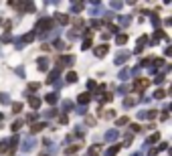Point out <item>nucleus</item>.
Wrapping results in <instances>:
<instances>
[{"instance_id":"nucleus-14","label":"nucleus","mask_w":172,"mask_h":156,"mask_svg":"<svg viewBox=\"0 0 172 156\" xmlns=\"http://www.w3.org/2000/svg\"><path fill=\"white\" fill-rule=\"evenodd\" d=\"M47 101H49V104H55V101H57V97L51 93V95H47Z\"/></svg>"},{"instance_id":"nucleus-10","label":"nucleus","mask_w":172,"mask_h":156,"mask_svg":"<svg viewBox=\"0 0 172 156\" xmlns=\"http://www.w3.org/2000/svg\"><path fill=\"white\" fill-rule=\"evenodd\" d=\"M59 20H61L63 24H67V22H69V16H67V14H61V16H59Z\"/></svg>"},{"instance_id":"nucleus-8","label":"nucleus","mask_w":172,"mask_h":156,"mask_svg":"<svg viewBox=\"0 0 172 156\" xmlns=\"http://www.w3.org/2000/svg\"><path fill=\"white\" fill-rule=\"evenodd\" d=\"M154 95H156V99H162V97H164L166 93H164V89H158V91H156Z\"/></svg>"},{"instance_id":"nucleus-1","label":"nucleus","mask_w":172,"mask_h":156,"mask_svg":"<svg viewBox=\"0 0 172 156\" xmlns=\"http://www.w3.org/2000/svg\"><path fill=\"white\" fill-rule=\"evenodd\" d=\"M148 83H150L148 79H138V81L134 83V89H136V91H144V89L148 87Z\"/></svg>"},{"instance_id":"nucleus-16","label":"nucleus","mask_w":172,"mask_h":156,"mask_svg":"<svg viewBox=\"0 0 172 156\" xmlns=\"http://www.w3.org/2000/svg\"><path fill=\"white\" fill-rule=\"evenodd\" d=\"M89 47H91V37H87L85 43H83V49H89Z\"/></svg>"},{"instance_id":"nucleus-5","label":"nucleus","mask_w":172,"mask_h":156,"mask_svg":"<svg viewBox=\"0 0 172 156\" xmlns=\"http://www.w3.org/2000/svg\"><path fill=\"white\" fill-rule=\"evenodd\" d=\"M43 128H45V124H33V128H31V130H33V132L37 134V132H41Z\"/></svg>"},{"instance_id":"nucleus-9","label":"nucleus","mask_w":172,"mask_h":156,"mask_svg":"<svg viewBox=\"0 0 172 156\" xmlns=\"http://www.w3.org/2000/svg\"><path fill=\"white\" fill-rule=\"evenodd\" d=\"M79 150V144H75V146H71V148H67V154H73V152H77Z\"/></svg>"},{"instance_id":"nucleus-7","label":"nucleus","mask_w":172,"mask_h":156,"mask_svg":"<svg viewBox=\"0 0 172 156\" xmlns=\"http://www.w3.org/2000/svg\"><path fill=\"white\" fill-rule=\"evenodd\" d=\"M67 81H71V83H73V81H77V73H73V71H71V73H67Z\"/></svg>"},{"instance_id":"nucleus-4","label":"nucleus","mask_w":172,"mask_h":156,"mask_svg":"<svg viewBox=\"0 0 172 156\" xmlns=\"http://www.w3.org/2000/svg\"><path fill=\"white\" fill-rule=\"evenodd\" d=\"M89 99H91V95H89V93H81V95H79V101H81V104H87Z\"/></svg>"},{"instance_id":"nucleus-13","label":"nucleus","mask_w":172,"mask_h":156,"mask_svg":"<svg viewBox=\"0 0 172 156\" xmlns=\"http://www.w3.org/2000/svg\"><path fill=\"white\" fill-rule=\"evenodd\" d=\"M126 41H128V37H126V35H120V37H118V43H120V45H124Z\"/></svg>"},{"instance_id":"nucleus-15","label":"nucleus","mask_w":172,"mask_h":156,"mask_svg":"<svg viewBox=\"0 0 172 156\" xmlns=\"http://www.w3.org/2000/svg\"><path fill=\"white\" fill-rule=\"evenodd\" d=\"M12 110H14V114H18V112L22 110V106H20V104H14V106H12Z\"/></svg>"},{"instance_id":"nucleus-17","label":"nucleus","mask_w":172,"mask_h":156,"mask_svg":"<svg viewBox=\"0 0 172 156\" xmlns=\"http://www.w3.org/2000/svg\"><path fill=\"white\" fill-rule=\"evenodd\" d=\"M59 122H61V124H67V122H69V118H67V116H61V118H59Z\"/></svg>"},{"instance_id":"nucleus-2","label":"nucleus","mask_w":172,"mask_h":156,"mask_svg":"<svg viewBox=\"0 0 172 156\" xmlns=\"http://www.w3.org/2000/svg\"><path fill=\"white\" fill-rule=\"evenodd\" d=\"M51 27H53V20L51 18H45V20L39 22V29H51Z\"/></svg>"},{"instance_id":"nucleus-12","label":"nucleus","mask_w":172,"mask_h":156,"mask_svg":"<svg viewBox=\"0 0 172 156\" xmlns=\"http://www.w3.org/2000/svg\"><path fill=\"white\" fill-rule=\"evenodd\" d=\"M126 124H128V118L124 116V118H120V120H118V126H126Z\"/></svg>"},{"instance_id":"nucleus-3","label":"nucleus","mask_w":172,"mask_h":156,"mask_svg":"<svg viewBox=\"0 0 172 156\" xmlns=\"http://www.w3.org/2000/svg\"><path fill=\"white\" fill-rule=\"evenodd\" d=\"M105 53H107V47H105V45H99V47L95 49V55H97V57H103Z\"/></svg>"},{"instance_id":"nucleus-11","label":"nucleus","mask_w":172,"mask_h":156,"mask_svg":"<svg viewBox=\"0 0 172 156\" xmlns=\"http://www.w3.org/2000/svg\"><path fill=\"white\" fill-rule=\"evenodd\" d=\"M158 140H160V134H158V132H156V134H154V136H152V138H150V144H154V142H158Z\"/></svg>"},{"instance_id":"nucleus-6","label":"nucleus","mask_w":172,"mask_h":156,"mask_svg":"<svg viewBox=\"0 0 172 156\" xmlns=\"http://www.w3.org/2000/svg\"><path fill=\"white\" fill-rule=\"evenodd\" d=\"M31 106H33V108H39V106H41V99H39V97H31Z\"/></svg>"}]
</instances>
